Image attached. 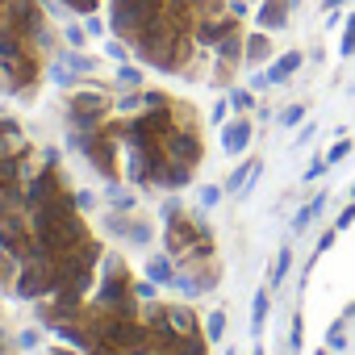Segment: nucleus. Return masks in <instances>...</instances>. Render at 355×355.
<instances>
[{
  "mask_svg": "<svg viewBox=\"0 0 355 355\" xmlns=\"http://www.w3.org/2000/svg\"><path fill=\"white\" fill-rule=\"evenodd\" d=\"M134 293V276H130V263L121 259V255H109L105 251V259H101V268H96V288H92V301L96 305H105V309H113L121 297H130Z\"/></svg>",
  "mask_w": 355,
  "mask_h": 355,
  "instance_id": "obj_1",
  "label": "nucleus"
},
{
  "mask_svg": "<svg viewBox=\"0 0 355 355\" xmlns=\"http://www.w3.org/2000/svg\"><path fill=\"white\" fill-rule=\"evenodd\" d=\"M155 222H159V218H155ZM155 222H150L146 214H138V209H130V214H117V209H109V214L101 218L105 234H109V239H117V243H125V247H150V243L159 239Z\"/></svg>",
  "mask_w": 355,
  "mask_h": 355,
  "instance_id": "obj_2",
  "label": "nucleus"
},
{
  "mask_svg": "<svg viewBox=\"0 0 355 355\" xmlns=\"http://www.w3.org/2000/svg\"><path fill=\"white\" fill-rule=\"evenodd\" d=\"M88 234H92L88 214H71V218H63V222H55V226L34 230V243H38V251H42V255H59V251H67V247L84 243Z\"/></svg>",
  "mask_w": 355,
  "mask_h": 355,
  "instance_id": "obj_3",
  "label": "nucleus"
},
{
  "mask_svg": "<svg viewBox=\"0 0 355 355\" xmlns=\"http://www.w3.org/2000/svg\"><path fill=\"white\" fill-rule=\"evenodd\" d=\"M76 184L67 180V171L63 167H38L30 180H26V214L42 209L46 201H55L59 193H71Z\"/></svg>",
  "mask_w": 355,
  "mask_h": 355,
  "instance_id": "obj_4",
  "label": "nucleus"
},
{
  "mask_svg": "<svg viewBox=\"0 0 355 355\" xmlns=\"http://www.w3.org/2000/svg\"><path fill=\"white\" fill-rule=\"evenodd\" d=\"M51 293H55V280H51V259H26V263L17 268L13 297H17V301H26V305H34V301L51 297Z\"/></svg>",
  "mask_w": 355,
  "mask_h": 355,
  "instance_id": "obj_5",
  "label": "nucleus"
},
{
  "mask_svg": "<svg viewBox=\"0 0 355 355\" xmlns=\"http://www.w3.org/2000/svg\"><path fill=\"white\" fill-rule=\"evenodd\" d=\"M0 251H9L17 263H26V259H38V247H34V230H30V214L0 218Z\"/></svg>",
  "mask_w": 355,
  "mask_h": 355,
  "instance_id": "obj_6",
  "label": "nucleus"
},
{
  "mask_svg": "<svg viewBox=\"0 0 355 355\" xmlns=\"http://www.w3.org/2000/svg\"><path fill=\"white\" fill-rule=\"evenodd\" d=\"M193 180H197V167H189V163H175L167 155H159L150 163V189H159V193H184V189H193Z\"/></svg>",
  "mask_w": 355,
  "mask_h": 355,
  "instance_id": "obj_7",
  "label": "nucleus"
},
{
  "mask_svg": "<svg viewBox=\"0 0 355 355\" xmlns=\"http://www.w3.org/2000/svg\"><path fill=\"white\" fill-rule=\"evenodd\" d=\"M251 138H255L251 113H230V121L218 125V146H222V155H230V159L247 155V150H251Z\"/></svg>",
  "mask_w": 355,
  "mask_h": 355,
  "instance_id": "obj_8",
  "label": "nucleus"
},
{
  "mask_svg": "<svg viewBox=\"0 0 355 355\" xmlns=\"http://www.w3.org/2000/svg\"><path fill=\"white\" fill-rule=\"evenodd\" d=\"M163 155L175 159V163L201 167V163H205V138H201L197 130H171L167 142H163Z\"/></svg>",
  "mask_w": 355,
  "mask_h": 355,
  "instance_id": "obj_9",
  "label": "nucleus"
},
{
  "mask_svg": "<svg viewBox=\"0 0 355 355\" xmlns=\"http://www.w3.org/2000/svg\"><path fill=\"white\" fill-rule=\"evenodd\" d=\"M163 326L171 330V334H180V338H189V334H205L201 330V313L193 309V301H167V313H163Z\"/></svg>",
  "mask_w": 355,
  "mask_h": 355,
  "instance_id": "obj_10",
  "label": "nucleus"
},
{
  "mask_svg": "<svg viewBox=\"0 0 355 355\" xmlns=\"http://www.w3.org/2000/svg\"><path fill=\"white\" fill-rule=\"evenodd\" d=\"M259 175H263V159H243L226 180H222V189H226V197H251V189L259 184Z\"/></svg>",
  "mask_w": 355,
  "mask_h": 355,
  "instance_id": "obj_11",
  "label": "nucleus"
},
{
  "mask_svg": "<svg viewBox=\"0 0 355 355\" xmlns=\"http://www.w3.org/2000/svg\"><path fill=\"white\" fill-rule=\"evenodd\" d=\"M288 13H293L288 0H259V9H255V30L276 34V30L288 26Z\"/></svg>",
  "mask_w": 355,
  "mask_h": 355,
  "instance_id": "obj_12",
  "label": "nucleus"
},
{
  "mask_svg": "<svg viewBox=\"0 0 355 355\" xmlns=\"http://www.w3.org/2000/svg\"><path fill=\"white\" fill-rule=\"evenodd\" d=\"M101 205H105V209H117V214H130V209H138V193H134V184H125V180H105Z\"/></svg>",
  "mask_w": 355,
  "mask_h": 355,
  "instance_id": "obj_13",
  "label": "nucleus"
},
{
  "mask_svg": "<svg viewBox=\"0 0 355 355\" xmlns=\"http://www.w3.org/2000/svg\"><path fill=\"white\" fill-rule=\"evenodd\" d=\"M214 59L243 67V63H247V30H243V26H239V30H230V34H226V38L214 46Z\"/></svg>",
  "mask_w": 355,
  "mask_h": 355,
  "instance_id": "obj_14",
  "label": "nucleus"
},
{
  "mask_svg": "<svg viewBox=\"0 0 355 355\" xmlns=\"http://www.w3.org/2000/svg\"><path fill=\"white\" fill-rule=\"evenodd\" d=\"M272 55H276L272 34L268 30H251L247 34V63L243 67H263V63H272Z\"/></svg>",
  "mask_w": 355,
  "mask_h": 355,
  "instance_id": "obj_15",
  "label": "nucleus"
},
{
  "mask_svg": "<svg viewBox=\"0 0 355 355\" xmlns=\"http://www.w3.org/2000/svg\"><path fill=\"white\" fill-rule=\"evenodd\" d=\"M26 146H30V138H26L21 121L17 117H0V155H21Z\"/></svg>",
  "mask_w": 355,
  "mask_h": 355,
  "instance_id": "obj_16",
  "label": "nucleus"
},
{
  "mask_svg": "<svg viewBox=\"0 0 355 355\" xmlns=\"http://www.w3.org/2000/svg\"><path fill=\"white\" fill-rule=\"evenodd\" d=\"M301 63H305V51H284L272 67H268V80H272V88H280V84H288L297 71H301Z\"/></svg>",
  "mask_w": 355,
  "mask_h": 355,
  "instance_id": "obj_17",
  "label": "nucleus"
},
{
  "mask_svg": "<svg viewBox=\"0 0 355 355\" xmlns=\"http://www.w3.org/2000/svg\"><path fill=\"white\" fill-rule=\"evenodd\" d=\"M326 201H330V193H318V197H309V201H305V205H301V209L293 214V222H288V230H293V234H305V230H309V226H313V222L322 218V209H326Z\"/></svg>",
  "mask_w": 355,
  "mask_h": 355,
  "instance_id": "obj_18",
  "label": "nucleus"
},
{
  "mask_svg": "<svg viewBox=\"0 0 355 355\" xmlns=\"http://www.w3.org/2000/svg\"><path fill=\"white\" fill-rule=\"evenodd\" d=\"M175 268H180V263H175V259L163 251V255H146V268H142V276H146V280H155L159 288H167V284H171V276H175Z\"/></svg>",
  "mask_w": 355,
  "mask_h": 355,
  "instance_id": "obj_19",
  "label": "nucleus"
},
{
  "mask_svg": "<svg viewBox=\"0 0 355 355\" xmlns=\"http://www.w3.org/2000/svg\"><path fill=\"white\" fill-rule=\"evenodd\" d=\"M293 268H297V251H293V247L284 243V247L276 251V259H272V272H268V288L276 293V288H280V284L288 280V272H293Z\"/></svg>",
  "mask_w": 355,
  "mask_h": 355,
  "instance_id": "obj_20",
  "label": "nucleus"
},
{
  "mask_svg": "<svg viewBox=\"0 0 355 355\" xmlns=\"http://www.w3.org/2000/svg\"><path fill=\"white\" fill-rule=\"evenodd\" d=\"M268 309H272V288L263 284V288H255V297H251V334H255V338H259L263 326H268Z\"/></svg>",
  "mask_w": 355,
  "mask_h": 355,
  "instance_id": "obj_21",
  "label": "nucleus"
},
{
  "mask_svg": "<svg viewBox=\"0 0 355 355\" xmlns=\"http://www.w3.org/2000/svg\"><path fill=\"white\" fill-rule=\"evenodd\" d=\"M180 301H197V297H205L201 293V284H197V276L189 272V268H175V276H171V284H167Z\"/></svg>",
  "mask_w": 355,
  "mask_h": 355,
  "instance_id": "obj_22",
  "label": "nucleus"
},
{
  "mask_svg": "<svg viewBox=\"0 0 355 355\" xmlns=\"http://www.w3.org/2000/svg\"><path fill=\"white\" fill-rule=\"evenodd\" d=\"M226 322H230V318H226V309H222V305H218V309H209V313L201 318V330H205L209 347H222V343H226Z\"/></svg>",
  "mask_w": 355,
  "mask_h": 355,
  "instance_id": "obj_23",
  "label": "nucleus"
},
{
  "mask_svg": "<svg viewBox=\"0 0 355 355\" xmlns=\"http://www.w3.org/2000/svg\"><path fill=\"white\" fill-rule=\"evenodd\" d=\"M142 84H146L142 67H134V63H117V71H113V88H117V92H138Z\"/></svg>",
  "mask_w": 355,
  "mask_h": 355,
  "instance_id": "obj_24",
  "label": "nucleus"
},
{
  "mask_svg": "<svg viewBox=\"0 0 355 355\" xmlns=\"http://www.w3.org/2000/svg\"><path fill=\"white\" fill-rule=\"evenodd\" d=\"M171 121H175V130H197L201 134V113L189 101H171Z\"/></svg>",
  "mask_w": 355,
  "mask_h": 355,
  "instance_id": "obj_25",
  "label": "nucleus"
},
{
  "mask_svg": "<svg viewBox=\"0 0 355 355\" xmlns=\"http://www.w3.org/2000/svg\"><path fill=\"white\" fill-rule=\"evenodd\" d=\"M46 80H51L55 88H67V92L84 84V80H80V76H76V71H71L67 63H59V59H51V63H46Z\"/></svg>",
  "mask_w": 355,
  "mask_h": 355,
  "instance_id": "obj_26",
  "label": "nucleus"
},
{
  "mask_svg": "<svg viewBox=\"0 0 355 355\" xmlns=\"http://www.w3.org/2000/svg\"><path fill=\"white\" fill-rule=\"evenodd\" d=\"M209 351H214V347H209L205 334H189V338H175L167 355H209Z\"/></svg>",
  "mask_w": 355,
  "mask_h": 355,
  "instance_id": "obj_27",
  "label": "nucleus"
},
{
  "mask_svg": "<svg viewBox=\"0 0 355 355\" xmlns=\"http://www.w3.org/2000/svg\"><path fill=\"white\" fill-rule=\"evenodd\" d=\"M17 259L9 251H0V297H13V284H17Z\"/></svg>",
  "mask_w": 355,
  "mask_h": 355,
  "instance_id": "obj_28",
  "label": "nucleus"
},
{
  "mask_svg": "<svg viewBox=\"0 0 355 355\" xmlns=\"http://www.w3.org/2000/svg\"><path fill=\"white\" fill-rule=\"evenodd\" d=\"M226 96H230V109H234V113H255V109H259L255 88H226Z\"/></svg>",
  "mask_w": 355,
  "mask_h": 355,
  "instance_id": "obj_29",
  "label": "nucleus"
},
{
  "mask_svg": "<svg viewBox=\"0 0 355 355\" xmlns=\"http://www.w3.org/2000/svg\"><path fill=\"white\" fill-rule=\"evenodd\" d=\"M305 117H309V105H305V101H293V105H284V109L276 113V125H284V130H297Z\"/></svg>",
  "mask_w": 355,
  "mask_h": 355,
  "instance_id": "obj_30",
  "label": "nucleus"
},
{
  "mask_svg": "<svg viewBox=\"0 0 355 355\" xmlns=\"http://www.w3.org/2000/svg\"><path fill=\"white\" fill-rule=\"evenodd\" d=\"M180 214H189L184 209V193H163V201H159V222H171V218H180Z\"/></svg>",
  "mask_w": 355,
  "mask_h": 355,
  "instance_id": "obj_31",
  "label": "nucleus"
},
{
  "mask_svg": "<svg viewBox=\"0 0 355 355\" xmlns=\"http://www.w3.org/2000/svg\"><path fill=\"white\" fill-rule=\"evenodd\" d=\"M42 334H46V330H42L38 322H34V326H26V330H13L17 351H38V347H42Z\"/></svg>",
  "mask_w": 355,
  "mask_h": 355,
  "instance_id": "obj_32",
  "label": "nucleus"
},
{
  "mask_svg": "<svg viewBox=\"0 0 355 355\" xmlns=\"http://www.w3.org/2000/svg\"><path fill=\"white\" fill-rule=\"evenodd\" d=\"M234 63H222V59H214V71H209V84L214 88H234Z\"/></svg>",
  "mask_w": 355,
  "mask_h": 355,
  "instance_id": "obj_33",
  "label": "nucleus"
},
{
  "mask_svg": "<svg viewBox=\"0 0 355 355\" xmlns=\"http://www.w3.org/2000/svg\"><path fill=\"white\" fill-rule=\"evenodd\" d=\"M171 101H175V96H167V92H159V88H142V109H150V113L171 109Z\"/></svg>",
  "mask_w": 355,
  "mask_h": 355,
  "instance_id": "obj_34",
  "label": "nucleus"
},
{
  "mask_svg": "<svg viewBox=\"0 0 355 355\" xmlns=\"http://www.w3.org/2000/svg\"><path fill=\"white\" fill-rule=\"evenodd\" d=\"M301 347H305V318L293 313V322H288V355H301Z\"/></svg>",
  "mask_w": 355,
  "mask_h": 355,
  "instance_id": "obj_35",
  "label": "nucleus"
},
{
  "mask_svg": "<svg viewBox=\"0 0 355 355\" xmlns=\"http://www.w3.org/2000/svg\"><path fill=\"white\" fill-rule=\"evenodd\" d=\"M347 155H351V138H347V134H338V138L330 142V150H326V163H330V167H338Z\"/></svg>",
  "mask_w": 355,
  "mask_h": 355,
  "instance_id": "obj_36",
  "label": "nucleus"
},
{
  "mask_svg": "<svg viewBox=\"0 0 355 355\" xmlns=\"http://www.w3.org/2000/svg\"><path fill=\"white\" fill-rule=\"evenodd\" d=\"M326 347L330 351H347V318L330 322V334H326Z\"/></svg>",
  "mask_w": 355,
  "mask_h": 355,
  "instance_id": "obj_37",
  "label": "nucleus"
},
{
  "mask_svg": "<svg viewBox=\"0 0 355 355\" xmlns=\"http://www.w3.org/2000/svg\"><path fill=\"white\" fill-rule=\"evenodd\" d=\"M330 171V163H326V155H313L309 163H305V171H301V180L305 184H313V180H322V175Z\"/></svg>",
  "mask_w": 355,
  "mask_h": 355,
  "instance_id": "obj_38",
  "label": "nucleus"
},
{
  "mask_svg": "<svg viewBox=\"0 0 355 355\" xmlns=\"http://www.w3.org/2000/svg\"><path fill=\"white\" fill-rule=\"evenodd\" d=\"M88 38H92V34H88L84 26H76V21H67V30H63V42H67V46H76V51H84V46H88Z\"/></svg>",
  "mask_w": 355,
  "mask_h": 355,
  "instance_id": "obj_39",
  "label": "nucleus"
},
{
  "mask_svg": "<svg viewBox=\"0 0 355 355\" xmlns=\"http://www.w3.org/2000/svg\"><path fill=\"white\" fill-rule=\"evenodd\" d=\"M71 197H76V209L80 214H92L101 205V193H92V189H71Z\"/></svg>",
  "mask_w": 355,
  "mask_h": 355,
  "instance_id": "obj_40",
  "label": "nucleus"
},
{
  "mask_svg": "<svg viewBox=\"0 0 355 355\" xmlns=\"http://www.w3.org/2000/svg\"><path fill=\"white\" fill-rule=\"evenodd\" d=\"M222 201H226V189L222 184H201V205L205 209H218Z\"/></svg>",
  "mask_w": 355,
  "mask_h": 355,
  "instance_id": "obj_41",
  "label": "nucleus"
},
{
  "mask_svg": "<svg viewBox=\"0 0 355 355\" xmlns=\"http://www.w3.org/2000/svg\"><path fill=\"white\" fill-rule=\"evenodd\" d=\"M230 113H234V109H230V96H218V101H214V109H209V121H214V125H226V121H230Z\"/></svg>",
  "mask_w": 355,
  "mask_h": 355,
  "instance_id": "obj_42",
  "label": "nucleus"
},
{
  "mask_svg": "<svg viewBox=\"0 0 355 355\" xmlns=\"http://www.w3.org/2000/svg\"><path fill=\"white\" fill-rule=\"evenodd\" d=\"M338 55H355V13L347 17V26H343V42H338Z\"/></svg>",
  "mask_w": 355,
  "mask_h": 355,
  "instance_id": "obj_43",
  "label": "nucleus"
},
{
  "mask_svg": "<svg viewBox=\"0 0 355 355\" xmlns=\"http://www.w3.org/2000/svg\"><path fill=\"white\" fill-rule=\"evenodd\" d=\"M38 163H42V167H63V150L46 142V146H38Z\"/></svg>",
  "mask_w": 355,
  "mask_h": 355,
  "instance_id": "obj_44",
  "label": "nucleus"
},
{
  "mask_svg": "<svg viewBox=\"0 0 355 355\" xmlns=\"http://www.w3.org/2000/svg\"><path fill=\"white\" fill-rule=\"evenodd\" d=\"M159 293H163V288H159L155 280H146V276H142V280H134V297H138V301H155Z\"/></svg>",
  "mask_w": 355,
  "mask_h": 355,
  "instance_id": "obj_45",
  "label": "nucleus"
},
{
  "mask_svg": "<svg viewBox=\"0 0 355 355\" xmlns=\"http://www.w3.org/2000/svg\"><path fill=\"white\" fill-rule=\"evenodd\" d=\"M0 355H17V338L9 326H0Z\"/></svg>",
  "mask_w": 355,
  "mask_h": 355,
  "instance_id": "obj_46",
  "label": "nucleus"
},
{
  "mask_svg": "<svg viewBox=\"0 0 355 355\" xmlns=\"http://www.w3.org/2000/svg\"><path fill=\"white\" fill-rule=\"evenodd\" d=\"M334 243H338V230L330 226V230H322V239H318V247H313V255H326V251H330Z\"/></svg>",
  "mask_w": 355,
  "mask_h": 355,
  "instance_id": "obj_47",
  "label": "nucleus"
},
{
  "mask_svg": "<svg viewBox=\"0 0 355 355\" xmlns=\"http://www.w3.org/2000/svg\"><path fill=\"white\" fill-rule=\"evenodd\" d=\"M351 222H355V201H351V205H347V209H343V214L334 218V230L343 234V230H351Z\"/></svg>",
  "mask_w": 355,
  "mask_h": 355,
  "instance_id": "obj_48",
  "label": "nucleus"
},
{
  "mask_svg": "<svg viewBox=\"0 0 355 355\" xmlns=\"http://www.w3.org/2000/svg\"><path fill=\"white\" fill-rule=\"evenodd\" d=\"M42 355H84V351H80V347H71V343H63V338H59V343H51V347H46V351H42Z\"/></svg>",
  "mask_w": 355,
  "mask_h": 355,
  "instance_id": "obj_49",
  "label": "nucleus"
},
{
  "mask_svg": "<svg viewBox=\"0 0 355 355\" xmlns=\"http://www.w3.org/2000/svg\"><path fill=\"white\" fill-rule=\"evenodd\" d=\"M84 30H88L92 38H101V34H105V21H101L96 13H88V21H84Z\"/></svg>",
  "mask_w": 355,
  "mask_h": 355,
  "instance_id": "obj_50",
  "label": "nucleus"
},
{
  "mask_svg": "<svg viewBox=\"0 0 355 355\" xmlns=\"http://www.w3.org/2000/svg\"><path fill=\"white\" fill-rule=\"evenodd\" d=\"M251 88H255V92H268V88H272L268 71H255V76H251Z\"/></svg>",
  "mask_w": 355,
  "mask_h": 355,
  "instance_id": "obj_51",
  "label": "nucleus"
},
{
  "mask_svg": "<svg viewBox=\"0 0 355 355\" xmlns=\"http://www.w3.org/2000/svg\"><path fill=\"white\" fill-rule=\"evenodd\" d=\"M313 134H318V125H305V130H297V142H293V146H305Z\"/></svg>",
  "mask_w": 355,
  "mask_h": 355,
  "instance_id": "obj_52",
  "label": "nucleus"
},
{
  "mask_svg": "<svg viewBox=\"0 0 355 355\" xmlns=\"http://www.w3.org/2000/svg\"><path fill=\"white\" fill-rule=\"evenodd\" d=\"M255 117H259V121H272L276 113H272V105H263V101H259V109H255Z\"/></svg>",
  "mask_w": 355,
  "mask_h": 355,
  "instance_id": "obj_53",
  "label": "nucleus"
},
{
  "mask_svg": "<svg viewBox=\"0 0 355 355\" xmlns=\"http://www.w3.org/2000/svg\"><path fill=\"white\" fill-rule=\"evenodd\" d=\"M230 13L234 17H247V0H230Z\"/></svg>",
  "mask_w": 355,
  "mask_h": 355,
  "instance_id": "obj_54",
  "label": "nucleus"
},
{
  "mask_svg": "<svg viewBox=\"0 0 355 355\" xmlns=\"http://www.w3.org/2000/svg\"><path fill=\"white\" fill-rule=\"evenodd\" d=\"M347 0H322V9H343Z\"/></svg>",
  "mask_w": 355,
  "mask_h": 355,
  "instance_id": "obj_55",
  "label": "nucleus"
},
{
  "mask_svg": "<svg viewBox=\"0 0 355 355\" xmlns=\"http://www.w3.org/2000/svg\"><path fill=\"white\" fill-rule=\"evenodd\" d=\"M343 318H347V322H355V301H351V305L343 309Z\"/></svg>",
  "mask_w": 355,
  "mask_h": 355,
  "instance_id": "obj_56",
  "label": "nucleus"
},
{
  "mask_svg": "<svg viewBox=\"0 0 355 355\" xmlns=\"http://www.w3.org/2000/svg\"><path fill=\"white\" fill-rule=\"evenodd\" d=\"M222 355H243V351H239V347H226V351H222Z\"/></svg>",
  "mask_w": 355,
  "mask_h": 355,
  "instance_id": "obj_57",
  "label": "nucleus"
},
{
  "mask_svg": "<svg viewBox=\"0 0 355 355\" xmlns=\"http://www.w3.org/2000/svg\"><path fill=\"white\" fill-rule=\"evenodd\" d=\"M0 326H5V305H0Z\"/></svg>",
  "mask_w": 355,
  "mask_h": 355,
  "instance_id": "obj_58",
  "label": "nucleus"
},
{
  "mask_svg": "<svg viewBox=\"0 0 355 355\" xmlns=\"http://www.w3.org/2000/svg\"><path fill=\"white\" fill-rule=\"evenodd\" d=\"M288 5H293V9H297V5H301V0H288Z\"/></svg>",
  "mask_w": 355,
  "mask_h": 355,
  "instance_id": "obj_59",
  "label": "nucleus"
},
{
  "mask_svg": "<svg viewBox=\"0 0 355 355\" xmlns=\"http://www.w3.org/2000/svg\"><path fill=\"white\" fill-rule=\"evenodd\" d=\"M351 201H355V184H351Z\"/></svg>",
  "mask_w": 355,
  "mask_h": 355,
  "instance_id": "obj_60",
  "label": "nucleus"
},
{
  "mask_svg": "<svg viewBox=\"0 0 355 355\" xmlns=\"http://www.w3.org/2000/svg\"><path fill=\"white\" fill-rule=\"evenodd\" d=\"M280 355H288V347H284V351H280Z\"/></svg>",
  "mask_w": 355,
  "mask_h": 355,
  "instance_id": "obj_61",
  "label": "nucleus"
}]
</instances>
